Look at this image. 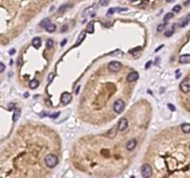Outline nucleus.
Segmentation results:
<instances>
[{"label":"nucleus","instance_id":"1","mask_svg":"<svg viewBox=\"0 0 190 178\" xmlns=\"http://www.w3.org/2000/svg\"><path fill=\"white\" fill-rule=\"evenodd\" d=\"M58 161H59L58 157H57L56 155H54V154H48V155L46 156V158H45L46 165L48 168L56 167L57 164H58Z\"/></svg>","mask_w":190,"mask_h":178},{"label":"nucleus","instance_id":"2","mask_svg":"<svg viewBox=\"0 0 190 178\" xmlns=\"http://www.w3.org/2000/svg\"><path fill=\"white\" fill-rule=\"evenodd\" d=\"M124 108H125V103L123 101V99H117L116 101L114 102V104H113V109H114V111L118 113V114H120L124 110Z\"/></svg>","mask_w":190,"mask_h":178},{"label":"nucleus","instance_id":"3","mask_svg":"<svg viewBox=\"0 0 190 178\" xmlns=\"http://www.w3.org/2000/svg\"><path fill=\"white\" fill-rule=\"evenodd\" d=\"M141 175L145 178H148L152 175V168L149 164H144L141 167Z\"/></svg>","mask_w":190,"mask_h":178},{"label":"nucleus","instance_id":"4","mask_svg":"<svg viewBox=\"0 0 190 178\" xmlns=\"http://www.w3.org/2000/svg\"><path fill=\"white\" fill-rule=\"evenodd\" d=\"M180 89L183 93H188L190 92V78L184 79L180 84Z\"/></svg>","mask_w":190,"mask_h":178},{"label":"nucleus","instance_id":"5","mask_svg":"<svg viewBox=\"0 0 190 178\" xmlns=\"http://www.w3.org/2000/svg\"><path fill=\"white\" fill-rule=\"evenodd\" d=\"M122 69V64L119 61H111L109 64V70L111 72H117Z\"/></svg>","mask_w":190,"mask_h":178},{"label":"nucleus","instance_id":"6","mask_svg":"<svg viewBox=\"0 0 190 178\" xmlns=\"http://www.w3.org/2000/svg\"><path fill=\"white\" fill-rule=\"evenodd\" d=\"M71 95L70 93H68V92H64L63 94L61 95V97H60V101L62 104H69L70 101H71Z\"/></svg>","mask_w":190,"mask_h":178},{"label":"nucleus","instance_id":"7","mask_svg":"<svg viewBox=\"0 0 190 178\" xmlns=\"http://www.w3.org/2000/svg\"><path fill=\"white\" fill-rule=\"evenodd\" d=\"M128 127V121L126 118H122L118 123V130L119 131H124Z\"/></svg>","mask_w":190,"mask_h":178},{"label":"nucleus","instance_id":"8","mask_svg":"<svg viewBox=\"0 0 190 178\" xmlns=\"http://www.w3.org/2000/svg\"><path fill=\"white\" fill-rule=\"evenodd\" d=\"M138 77H139L138 72H136V71H132V72H130V73L127 75L126 80L127 82H129V83H133V82H135V81L137 80Z\"/></svg>","mask_w":190,"mask_h":178},{"label":"nucleus","instance_id":"9","mask_svg":"<svg viewBox=\"0 0 190 178\" xmlns=\"http://www.w3.org/2000/svg\"><path fill=\"white\" fill-rule=\"evenodd\" d=\"M136 144H137V142H136V140H135V139L129 140V141H128V143L126 144L127 150H129V151H132L133 149H134V148H135V147H136Z\"/></svg>","mask_w":190,"mask_h":178},{"label":"nucleus","instance_id":"10","mask_svg":"<svg viewBox=\"0 0 190 178\" xmlns=\"http://www.w3.org/2000/svg\"><path fill=\"white\" fill-rule=\"evenodd\" d=\"M179 61L180 63H182V64H187V63L190 62V55H182V56L179 58Z\"/></svg>","mask_w":190,"mask_h":178},{"label":"nucleus","instance_id":"11","mask_svg":"<svg viewBox=\"0 0 190 178\" xmlns=\"http://www.w3.org/2000/svg\"><path fill=\"white\" fill-rule=\"evenodd\" d=\"M189 22H190V13L187 15V16L185 18V19H184L183 21L180 22L179 26H180V27H182V28H184V27H186V26H187V25L188 24Z\"/></svg>","mask_w":190,"mask_h":178},{"label":"nucleus","instance_id":"12","mask_svg":"<svg viewBox=\"0 0 190 178\" xmlns=\"http://www.w3.org/2000/svg\"><path fill=\"white\" fill-rule=\"evenodd\" d=\"M117 129H118V126H115V127H113L111 129L109 130V132H108V136H109V138H114L117 135Z\"/></svg>","mask_w":190,"mask_h":178},{"label":"nucleus","instance_id":"13","mask_svg":"<svg viewBox=\"0 0 190 178\" xmlns=\"http://www.w3.org/2000/svg\"><path fill=\"white\" fill-rule=\"evenodd\" d=\"M21 114V111L20 108H15L14 113H13V122H17L18 120L20 119Z\"/></svg>","mask_w":190,"mask_h":178},{"label":"nucleus","instance_id":"14","mask_svg":"<svg viewBox=\"0 0 190 178\" xmlns=\"http://www.w3.org/2000/svg\"><path fill=\"white\" fill-rule=\"evenodd\" d=\"M181 130L182 132L185 134H189L190 133V123H183L181 125Z\"/></svg>","mask_w":190,"mask_h":178},{"label":"nucleus","instance_id":"15","mask_svg":"<svg viewBox=\"0 0 190 178\" xmlns=\"http://www.w3.org/2000/svg\"><path fill=\"white\" fill-rule=\"evenodd\" d=\"M32 45L34 46L35 48H39V47L41 46V39L39 38V37L33 38L32 41Z\"/></svg>","mask_w":190,"mask_h":178},{"label":"nucleus","instance_id":"16","mask_svg":"<svg viewBox=\"0 0 190 178\" xmlns=\"http://www.w3.org/2000/svg\"><path fill=\"white\" fill-rule=\"evenodd\" d=\"M96 9V5H94V6H92V7H90L89 8H87V9H85V13L86 14V13H88V14H90L91 13V15L90 16H95V10Z\"/></svg>","mask_w":190,"mask_h":178},{"label":"nucleus","instance_id":"17","mask_svg":"<svg viewBox=\"0 0 190 178\" xmlns=\"http://www.w3.org/2000/svg\"><path fill=\"white\" fill-rule=\"evenodd\" d=\"M29 86L31 89H35V88H37L39 86V82L38 80H36V79H32L31 82H30V84H29Z\"/></svg>","mask_w":190,"mask_h":178},{"label":"nucleus","instance_id":"18","mask_svg":"<svg viewBox=\"0 0 190 178\" xmlns=\"http://www.w3.org/2000/svg\"><path fill=\"white\" fill-rule=\"evenodd\" d=\"M85 32H82L81 34H80V35H79V37H78L77 39V41H76V44H75V45L77 46V45H80V43H82L84 40H85Z\"/></svg>","mask_w":190,"mask_h":178},{"label":"nucleus","instance_id":"19","mask_svg":"<svg viewBox=\"0 0 190 178\" xmlns=\"http://www.w3.org/2000/svg\"><path fill=\"white\" fill-rule=\"evenodd\" d=\"M50 23H51V21H50L49 19H48V18H46V19H44V20L40 22V26L43 27V28H46Z\"/></svg>","mask_w":190,"mask_h":178},{"label":"nucleus","instance_id":"20","mask_svg":"<svg viewBox=\"0 0 190 178\" xmlns=\"http://www.w3.org/2000/svg\"><path fill=\"white\" fill-rule=\"evenodd\" d=\"M94 22L95 21H90L89 23H88L87 27H86V32L89 33V34H93L94 33Z\"/></svg>","mask_w":190,"mask_h":178},{"label":"nucleus","instance_id":"21","mask_svg":"<svg viewBox=\"0 0 190 178\" xmlns=\"http://www.w3.org/2000/svg\"><path fill=\"white\" fill-rule=\"evenodd\" d=\"M56 29H57L56 25L52 24V23H50V24L46 28V32H47V33H54V32L56 31Z\"/></svg>","mask_w":190,"mask_h":178},{"label":"nucleus","instance_id":"22","mask_svg":"<svg viewBox=\"0 0 190 178\" xmlns=\"http://www.w3.org/2000/svg\"><path fill=\"white\" fill-rule=\"evenodd\" d=\"M173 16H174V15H173V13H172V12H171V13H167V14L164 16V18H163V21H170L171 19H173Z\"/></svg>","mask_w":190,"mask_h":178},{"label":"nucleus","instance_id":"23","mask_svg":"<svg viewBox=\"0 0 190 178\" xmlns=\"http://www.w3.org/2000/svg\"><path fill=\"white\" fill-rule=\"evenodd\" d=\"M53 45H54L53 40L52 39H48V40L46 41V47H47V48H52Z\"/></svg>","mask_w":190,"mask_h":178},{"label":"nucleus","instance_id":"24","mask_svg":"<svg viewBox=\"0 0 190 178\" xmlns=\"http://www.w3.org/2000/svg\"><path fill=\"white\" fill-rule=\"evenodd\" d=\"M109 1H110V0H99V5H100V6H103V7L108 6Z\"/></svg>","mask_w":190,"mask_h":178},{"label":"nucleus","instance_id":"25","mask_svg":"<svg viewBox=\"0 0 190 178\" xmlns=\"http://www.w3.org/2000/svg\"><path fill=\"white\" fill-rule=\"evenodd\" d=\"M182 9V7H181V6L180 5H176V6H174V7H173V12H175V13H178V12H180V10Z\"/></svg>","mask_w":190,"mask_h":178},{"label":"nucleus","instance_id":"26","mask_svg":"<svg viewBox=\"0 0 190 178\" xmlns=\"http://www.w3.org/2000/svg\"><path fill=\"white\" fill-rule=\"evenodd\" d=\"M173 32H174V30H173V29H171V30H169V31L165 32V33H164V35H165L166 37H170V36L173 35Z\"/></svg>","mask_w":190,"mask_h":178},{"label":"nucleus","instance_id":"27","mask_svg":"<svg viewBox=\"0 0 190 178\" xmlns=\"http://www.w3.org/2000/svg\"><path fill=\"white\" fill-rule=\"evenodd\" d=\"M116 12V10H115V7H110L109 10H108V12H107V15H113L114 13Z\"/></svg>","mask_w":190,"mask_h":178},{"label":"nucleus","instance_id":"28","mask_svg":"<svg viewBox=\"0 0 190 178\" xmlns=\"http://www.w3.org/2000/svg\"><path fill=\"white\" fill-rule=\"evenodd\" d=\"M157 30L158 32H162L163 30H165V24H159L157 27Z\"/></svg>","mask_w":190,"mask_h":178},{"label":"nucleus","instance_id":"29","mask_svg":"<svg viewBox=\"0 0 190 178\" xmlns=\"http://www.w3.org/2000/svg\"><path fill=\"white\" fill-rule=\"evenodd\" d=\"M115 10L116 12H123V11H126V7H115Z\"/></svg>","mask_w":190,"mask_h":178},{"label":"nucleus","instance_id":"30","mask_svg":"<svg viewBox=\"0 0 190 178\" xmlns=\"http://www.w3.org/2000/svg\"><path fill=\"white\" fill-rule=\"evenodd\" d=\"M68 6H69V5H63V6H61V7H60V8H59V12H60V13L63 12V11L65 10L66 8H67Z\"/></svg>","mask_w":190,"mask_h":178},{"label":"nucleus","instance_id":"31","mask_svg":"<svg viewBox=\"0 0 190 178\" xmlns=\"http://www.w3.org/2000/svg\"><path fill=\"white\" fill-rule=\"evenodd\" d=\"M5 69H6V66H5V64L2 62H0V73L1 72H3L4 71H5Z\"/></svg>","mask_w":190,"mask_h":178},{"label":"nucleus","instance_id":"32","mask_svg":"<svg viewBox=\"0 0 190 178\" xmlns=\"http://www.w3.org/2000/svg\"><path fill=\"white\" fill-rule=\"evenodd\" d=\"M168 108L172 110V111H175V107L173 104H168Z\"/></svg>","mask_w":190,"mask_h":178},{"label":"nucleus","instance_id":"33","mask_svg":"<svg viewBox=\"0 0 190 178\" xmlns=\"http://www.w3.org/2000/svg\"><path fill=\"white\" fill-rule=\"evenodd\" d=\"M53 78H54V73H50L49 76H48V82H51L53 80Z\"/></svg>","mask_w":190,"mask_h":178},{"label":"nucleus","instance_id":"34","mask_svg":"<svg viewBox=\"0 0 190 178\" xmlns=\"http://www.w3.org/2000/svg\"><path fill=\"white\" fill-rule=\"evenodd\" d=\"M21 64H22V60H21V58H19V59H18V66L21 67Z\"/></svg>","mask_w":190,"mask_h":178},{"label":"nucleus","instance_id":"35","mask_svg":"<svg viewBox=\"0 0 190 178\" xmlns=\"http://www.w3.org/2000/svg\"><path fill=\"white\" fill-rule=\"evenodd\" d=\"M15 52H16V50H15L14 48H12V49H10V50H9V52H8V53H9V55H14Z\"/></svg>","mask_w":190,"mask_h":178},{"label":"nucleus","instance_id":"36","mask_svg":"<svg viewBox=\"0 0 190 178\" xmlns=\"http://www.w3.org/2000/svg\"><path fill=\"white\" fill-rule=\"evenodd\" d=\"M60 115V112H57V113H54V114H52L51 115V118H56V117H58V116Z\"/></svg>","mask_w":190,"mask_h":178},{"label":"nucleus","instance_id":"37","mask_svg":"<svg viewBox=\"0 0 190 178\" xmlns=\"http://www.w3.org/2000/svg\"><path fill=\"white\" fill-rule=\"evenodd\" d=\"M67 29H68V26H67V25H64L63 28H62V31H61V32H62V33H64L65 31H67Z\"/></svg>","mask_w":190,"mask_h":178},{"label":"nucleus","instance_id":"38","mask_svg":"<svg viewBox=\"0 0 190 178\" xmlns=\"http://www.w3.org/2000/svg\"><path fill=\"white\" fill-rule=\"evenodd\" d=\"M66 43H67V40H66V39H64L63 41H62V42L60 43V45H61V46H63V45H65V44H66Z\"/></svg>","mask_w":190,"mask_h":178},{"label":"nucleus","instance_id":"39","mask_svg":"<svg viewBox=\"0 0 190 178\" xmlns=\"http://www.w3.org/2000/svg\"><path fill=\"white\" fill-rule=\"evenodd\" d=\"M150 65H151V61H148V63H147V64H146V69H148Z\"/></svg>","mask_w":190,"mask_h":178},{"label":"nucleus","instance_id":"40","mask_svg":"<svg viewBox=\"0 0 190 178\" xmlns=\"http://www.w3.org/2000/svg\"><path fill=\"white\" fill-rule=\"evenodd\" d=\"M189 4H190V0H188L187 2H185V6H187V5H189Z\"/></svg>","mask_w":190,"mask_h":178},{"label":"nucleus","instance_id":"41","mask_svg":"<svg viewBox=\"0 0 190 178\" xmlns=\"http://www.w3.org/2000/svg\"><path fill=\"white\" fill-rule=\"evenodd\" d=\"M79 89H80V86H78V87L76 88V91H75V93H76V94H78V92H79Z\"/></svg>","mask_w":190,"mask_h":178},{"label":"nucleus","instance_id":"42","mask_svg":"<svg viewBox=\"0 0 190 178\" xmlns=\"http://www.w3.org/2000/svg\"><path fill=\"white\" fill-rule=\"evenodd\" d=\"M166 1H167V2H173L174 0H166Z\"/></svg>","mask_w":190,"mask_h":178},{"label":"nucleus","instance_id":"43","mask_svg":"<svg viewBox=\"0 0 190 178\" xmlns=\"http://www.w3.org/2000/svg\"><path fill=\"white\" fill-rule=\"evenodd\" d=\"M131 1H134H134H137V0H131Z\"/></svg>","mask_w":190,"mask_h":178}]
</instances>
